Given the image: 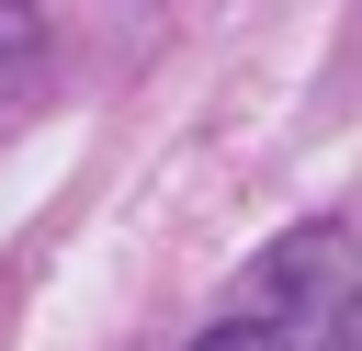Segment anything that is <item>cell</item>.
<instances>
[{
    "label": "cell",
    "mask_w": 362,
    "mask_h": 351,
    "mask_svg": "<svg viewBox=\"0 0 362 351\" xmlns=\"http://www.w3.org/2000/svg\"><path fill=\"white\" fill-rule=\"evenodd\" d=\"M339 351H362V272H351V306H339Z\"/></svg>",
    "instance_id": "obj_3"
},
{
    "label": "cell",
    "mask_w": 362,
    "mask_h": 351,
    "mask_svg": "<svg viewBox=\"0 0 362 351\" xmlns=\"http://www.w3.org/2000/svg\"><path fill=\"white\" fill-rule=\"evenodd\" d=\"M339 306H351V238L339 226H294L238 272L226 317L192 351H339Z\"/></svg>",
    "instance_id": "obj_1"
},
{
    "label": "cell",
    "mask_w": 362,
    "mask_h": 351,
    "mask_svg": "<svg viewBox=\"0 0 362 351\" xmlns=\"http://www.w3.org/2000/svg\"><path fill=\"white\" fill-rule=\"evenodd\" d=\"M34 68V0H0V91Z\"/></svg>",
    "instance_id": "obj_2"
}]
</instances>
